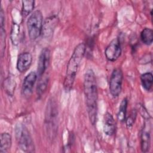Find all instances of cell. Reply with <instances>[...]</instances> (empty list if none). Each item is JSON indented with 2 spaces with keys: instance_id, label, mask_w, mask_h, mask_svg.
I'll return each mask as SVG.
<instances>
[{
  "instance_id": "obj_2",
  "label": "cell",
  "mask_w": 153,
  "mask_h": 153,
  "mask_svg": "<svg viewBox=\"0 0 153 153\" xmlns=\"http://www.w3.org/2000/svg\"><path fill=\"white\" fill-rule=\"evenodd\" d=\"M85 44L80 43L75 48L67 65L63 87L66 91H69L73 86L78 69L85 53Z\"/></svg>"
},
{
  "instance_id": "obj_23",
  "label": "cell",
  "mask_w": 153,
  "mask_h": 153,
  "mask_svg": "<svg viewBox=\"0 0 153 153\" xmlns=\"http://www.w3.org/2000/svg\"><path fill=\"white\" fill-rule=\"evenodd\" d=\"M4 20H5V16H4V13L3 11V9L1 8V11H0V22H1V27H3L4 24Z\"/></svg>"
},
{
  "instance_id": "obj_14",
  "label": "cell",
  "mask_w": 153,
  "mask_h": 153,
  "mask_svg": "<svg viewBox=\"0 0 153 153\" xmlns=\"http://www.w3.org/2000/svg\"><path fill=\"white\" fill-rule=\"evenodd\" d=\"M140 81L144 89L148 91L152 90L153 76L151 72H146L141 75Z\"/></svg>"
},
{
  "instance_id": "obj_18",
  "label": "cell",
  "mask_w": 153,
  "mask_h": 153,
  "mask_svg": "<svg viewBox=\"0 0 153 153\" xmlns=\"http://www.w3.org/2000/svg\"><path fill=\"white\" fill-rule=\"evenodd\" d=\"M39 79L37 84L36 93L38 96H41L42 94L45 92L47 88L48 78L47 76H40Z\"/></svg>"
},
{
  "instance_id": "obj_1",
  "label": "cell",
  "mask_w": 153,
  "mask_h": 153,
  "mask_svg": "<svg viewBox=\"0 0 153 153\" xmlns=\"http://www.w3.org/2000/svg\"><path fill=\"white\" fill-rule=\"evenodd\" d=\"M84 91L88 117L92 125H94L97 120L98 93L96 76L91 69L84 75Z\"/></svg>"
},
{
  "instance_id": "obj_9",
  "label": "cell",
  "mask_w": 153,
  "mask_h": 153,
  "mask_svg": "<svg viewBox=\"0 0 153 153\" xmlns=\"http://www.w3.org/2000/svg\"><path fill=\"white\" fill-rule=\"evenodd\" d=\"M50 59V51L47 48H44L42 50L38 59L37 75L38 77L43 75L49 65Z\"/></svg>"
},
{
  "instance_id": "obj_11",
  "label": "cell",
  "mask_w": 153,
  "mask_h": 153,
  "mask_svg": "<svg viewBox=\"0 0 153 153\" xmlns=\"http://www.w3.org/2000/svg\"><path fill=\"white\" fill-rule=\"evenodd\" d=\"M32 61V56L29 52H23L20 54L17 60V69L21 73L27 71L30 68Z\"/></svg>"
},
{
  "instance_id": "obj_3",
  "label": "cell",
  "mask_w": 153,
  "mask_h": 153,
  "mask_svg": "<svg viewBox=\"0 0 153 153\" xmlns=\"http://www.w3.org/2000/svg\"><path fill=\"white\" fill-rule=\"evenodd\" d=\"M58 110L56 102L52 99L47 102L45 114V124L48 133L53 137L56 134L57 121Z\"/></svg>"
},
{
  "instance_id": "obj_8",
  "label": "cell",
  "mask_w": 153,
  "mask_h": 153,
  "mask_svg": "<svg viewBox=\"0 0 153 153\" xmlns=\"http://www.w3.org/2000/svg\"><path fill=\"white\" fill-rule=\"evenodd\" d=\"M146 120L140 136L141 150L143 152L149 151L151 145V123L149 119Z\"/></svg>"
},
{
  "instance_id": "obj_16",
  "label": "cell",
  "mask_w": 153,
  "mask_h": 153,
  "mask_svg": "<svg viewBox=\"0 0 153 153\" xmlns=\"http://www.w3.org/2000/svg\"><path fill=\"white\" fill-rule=\"evenodd\" d=\"M140 39L146 45H149L153 41V31L150 28H145L140 33Z\"/></svg>"
},
{
  "instance_id": "obj_13",
  "label": "cell",
  "mask_w": 153,
  "mask_h": 153,
  "mask_svg": "<svg viewBox=\"0 0 153 153\" xmlns=\"http://www.w3.org/2000/svg\"><path fill=\"white\" fill-rule=\"evenodd\" d=\"M11 143L12 139L11 135L8 133H2L1 135L0 152H7L11 146Z\"/></svg>"
},
{
  "instance_id": "obj_22",
  "label": "cell",
  "mask_w": 153,
  "mask_h": 153,
  "mask_svg": "<svg viewBox=\"0 0 153 153\" xmlns=\"http://www.w3.org/2000/svg\"><path fill=\"white\" fill-rule=\"evenodd\" d=\"M0 41H1V44H0V46H1V56H3L4 50L5 49V36H6V34H5V31L4 29V27H1V30H0Z\"/></svg>"
},
{
  "instance_id": "obj_5",
  "label": "cell",
  "mask_w": 153,
  "mask_h": 153,
  "mask_svg": "<svg viewBox=\"0 0 153 153\" xmlns=\"http://www.w3.org/2000/svg\"><path fill=\"white\" fill-rule=\"evenodd\" d=\"M16 137L20 149L26 152L35 151V146L33 140L27 129L22 125L16 128Z\"/></svg>"
},
{
  "instance_id": "obj_19",
  "label": "cell",
  "mask_w": 153,
  "mask_h": 153,
  "mask_svg": "<svg viewBox=\"0 0 153 153\" xmlns=\"http://www.w3.org/2000/svg\"><path fill=\"white\" fill-rule=\"evenodd\" d=\"M11 40L13 45H17L19 42L20 39V26L16 24L13 23L11 30Z\"/></svg>"
},
{
  "instance_id": "obj_17",
  "label": "cell",
  "mask_w": 153,
  "mask_h": 153,
  "mask_svg": "<svg viewBox=\"0 0 153 153\" xmlns=\"http://www.w3.org/2000/svg\"><path fill=\"white\" fill-rule=\"evenodd\" d=\"M128 100L127 98H124L121 102L119 110L117 113V118L121 123L124 122L126 118V112L127 108Z\"/></svg>"
},
{
  "instance_id": "obj_7",
  "label": "cell",
  "mask_w": 153,
  "mask_h": 153,
  "mask_svg": "<svg viewBox=\"0 0 153 153\" xmlns=\"http://www.w3.org/2000/svg\"><path fill=\"white\" fill-rule=\"evenodd\" d=\"M121 54V47L119 39L118 38L112 39L106 47L105 54L106 58L110 62L117 60Z\"/></svg>"
},
{
  "instance_id": "obj_20",
  "label": "cell",
  "mask_w": 153,
  "mask_h": 153,
  "mask_svg": "<svg viewBox=\"0 0 153 153\" xmlns=\"http://www.w3.org/2000/svg\"><path fill=\"white\" fill-rule=\"evenodd\" d=\"M35 1L32 0L22 1V15L24 17L28 16L34 8Z\"/></svg>"
},
{
  "instance_id": "obj_21",
  "label": "cell",
  "mask_w": 153,
  "mask_h": 153,
  "mask_svg": "<svg viewBox=\"0 0 153 153\" xmlns=\"http://www.w3.org/2000/svg\"><path fill=\"white\" fill-rule=\"evenodd\" d=\"M137 116V111L136 109H132L129 113L127 118H126V123L128 128H130L134 124Z\"/></svg>"
},
{
  "instance_id": "obj_6",
  "label": "cell",
  "mask_w": 153,
  "mask_h": 153,
  "mask_svg": "<svg viewBox=\"0 0 153 153\" xmlns=\"http://www.w3.org/2000/svg\"><path fill=\"white\" fill-rule=\"evenodd\" d=\"M123 74L120 68H116L112 71L109 80V91L113 97H118L121 93Z\"/></svg>"
},
{
  "instance_id": "obj_12",
  "label": "cell",
  "mask_w": 153,
  "mask_h": 153,
  "mask_svg": "<svg viewBox=\"0 0 153 153\" xmlns=\"http://www.w3.org/2000/svg\"><path fill=\"white\" fill-rule=\"evenodd\" d=\"M103 131L108 136L114 134L116 128L115 121L109 112H106L103 117Z\"/></svg>"
},
{
  "instance_id": "obj_4",
  "label": "cell",
  "mask_w": 153,
  "mask_h": 153,
  "mask_svg": "<svg viewBox=\"0 0 153 153\" xmlns=\"http://www.w3.org/2000/svg\"><path fill=\"white\" fill-rule=\"evenodd\" d=\"M43 16L41 11L36 10L32 13L27 20L28 35L32 41L37 39L42 32Z\"/></svg>"
},
{
  "instance_id": "obj_15",
  "label": "cell",
  "mask_w": 153,
  "mask_h": 153,
  "mask_svg": "<svg viewBox=\"0 0 153 153\" xmlns=\"http://www.w3.org/2000/svg\"><path fill=\"white\" fill-rule=\"evenodd\" d=\"M56 20L57 18L55 16H51L47 19L42 27V32H44V35L48 36L50 34H51L53 29H54L56 26Z\"/></svg>"
},
{
  "instance_id": "obj_10",
  "label": "cell",
  "mask_w": 153,
  "mask_h": 153,
  "mask_svg": "<svg viewBox=\"0 0 153 153\" xmlns=\"http://www.w3.org/2000/svg\"><path fill=\"white\" fill-rule=\"evenodd\" d=\"M38 78L37 72L35 71L30 72L25 78L22 85V93L25 96H30L33 90V86Z\"/></svg>"
}]
</instances>
